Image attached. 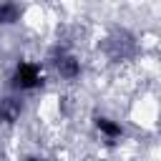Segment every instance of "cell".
<instances>
[{"mask_svg":"<svg viewBox=\"0 0 161 161\" xmlns=\"http://www.w3.org/2000/svg\"><path fill=\"white\" fill-rule=\"evenodd\" d=\"M96 123H98V128H101V131H103L106 136H118V133H121V128H118L116 123H111L108 118H98Z\"/></svg>","mask_w":161,"mask_h":161,"instance_id":"2","label":"cell"},{"mask_svg":"<svg viewBox=\"0 0 161 161\" xmlns=\"http://www.w3.org/2000/svg\"><path fill=\"white\" fill-rule=\"evenodd\" d=\"M18 18V8L15 5H0V20L3 23H13Z\"/></svg>","mask_w":161,"mask_h":161,"instance_id":"3","label":"cell"},{"mask_svg":"<svg viewBox=\"0 0 161 161\" xmlns=\"http://www.w3.org/2000/svg\"><path fill=\"white\" fill-rule=\"evenodd\" d=\"M38 83V68L30 65V63H20L18 70H15V86L20 88H30Z\"/></svg>","mask_w":161,"mask_h":161,"instance_id":"1","label":"cell"},{"mask_svg":"<svg viewBox=\"0 0 161 161\" xmlns=\"http://www.w3.org/2000/svg\"><path fill=\"white\" fill-rule=\"evenodd\" d=\"M30 161H35V158H30Z\"/></svg>","mask_w":161,"mask_h":161,"instance_id":"4","label":"cell"}]
</instances>
